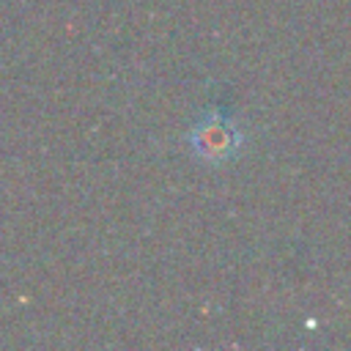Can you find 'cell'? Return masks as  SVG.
I'll use <instances>...</instances> for the list:
<instances>
[{
  "instance_id": "obj_1",
  "label": "cell",
  "mask_w": 351,
  "mask_h": 351,
  "mask_svg": "<svg viewBox=\"0 0 351 351\" xmlns=\"http://www.w3.org/2000/svg\"><path fill=\"white\" fill-rule=\"evenodd\" d=\"M241 143H244V132L236 126V121L214 107L206 110L186 132V145L197 159L208 165L228 162L230 156H236Z\"/></svg>"
}]
</instances>
